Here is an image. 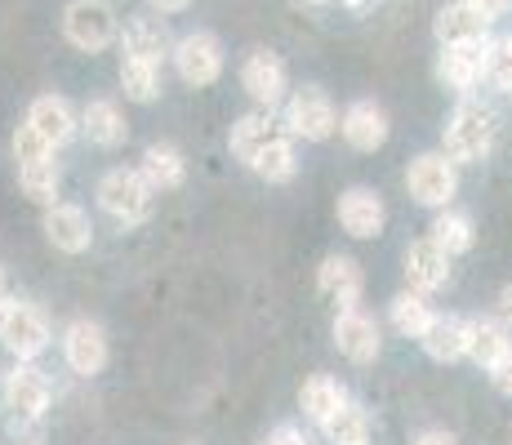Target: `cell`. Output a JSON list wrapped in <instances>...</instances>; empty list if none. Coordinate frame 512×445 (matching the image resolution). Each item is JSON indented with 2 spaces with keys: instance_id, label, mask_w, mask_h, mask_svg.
I'll use <instances>...</instances> for the list:
<instances>
[{
  "instance_id": "1",
  "label": "cell",
  "mask_w": 512,
  "mask_h": 445,
  "mask_svg": "<svg viewBox=\"0 0 512 445\" xmlns=\"http://www.w3.org/2000/svg\"><path fill=\"white\" fill-rule=\"evenodd\" d=\"M49 343H54V325H49L41 303L23 299V294H9L0 303V348L14 361H41Z\"/></svg>"
},
{
  "instance_id": "2",
  "label": "cell",
  "mask_w": 512,
  "mask_h": 445,
  "mask_svg": "<svg viewBox=\"0 0 512 445\" xmlns=\"http://www.w3.org/2000/svg\"><path fill=\"white\" fill-rule=\"evenodd\" d=\"M98 210L107 214V219L125 223V227H139L147 223V214H152V201L156 192L147 187V178L139 170H107L103 178H98Z\"/></svg>"
},
{
  "instance_id": "3",
  "label": "cell",
  "mask_w": 512,
  "mask_h": 445,
  "mask_svg": "<svg viewBox=\"0 0 512 445\" xmlns=\"http://www.w3.org/2000/svg\"><path fill=\"white\" fill-rule=\"evenodd\" d=\"M63 36L72 41L81 54H98V49L116 45L121 23H116V9L107 0H72L63 9Z\"/></svg>"
},
{
  "instance_id": "4",
  "label": "cell",
  "mask_w": 512,
  "mask_h": 445,
  "mask_svg": "<svg viewBox=\"0 0 512 445\" xmlns=\"http://www.w3.org/2000/svg\"><path fill=\"white\" fill-rule=\"evenodd\" d=\"M490 147H495V116L486 107H472L464 103L446 125V161L455 165H472V161H486Z\"/></svg>"
},
{
  "instance_id": "5",
  "label": "cell",
  "mask_w": 512,
  "mask_h": 445,
  "mask_svg": "<svg viewBox=\"0 0 512 445\" xmlns=\"http://www.w3.org/2000/svg\"><path fill=\"white\" fill-rule=\"evenodd\" d=\"M0 397H5V410L23 414V419L41 423L54 405V383L36 361H14L5 370V383H0Z\"/></svg>"
},
{
  "instance_id": "6",
  "label": "cell",
  "mask_w": 512,
  "mask_h": 445,
  "mask_svg": "<svg viewBox=\"0 0 512 445\" xmlns=\"http://www.w3.org/2000/svg\"><path fill=\"white\" fill-rule=\"evenodd\" d=\"M406 187H410V196H415L419 205H428V210H446V205L455 201V192H459V165L446 161L441 152H423V156L410 161Z\"/></svg>"
},
{
  "instance_id": "7",
  "label": "cell",
  "mask_w": 512,
  "mask_h": 445,
  "mask_svg": "<svg viewBox=\"0 0 512 445\" xmlns=\"http://www.w3.org/2000/svg\"><path fill=\"white\" fill-rule=\"evenodd\" d=\"M334 125H339L334 103L321 94L317 85L294 89V94L285 98V134L290 138H303V143H326V138L334 134Z\"/></svg>"
},
{
  "instance_id": "8",
  "label": "cell",
  "mask_w": 512,
  "mask_h": 445,
  "mask_svg": "<svg viewBox=\"0 0 512 445\" xmlns=\"http://www.w3.org/2000/svg\"><path fill=\"white\" fill-rule=\"evenodd\" d=\"M58 348H63L67 370L81 374V379H94V374H103L107 370V356H112L107 330L98 321H90V316H76V321L63 330Z\"/></svg>"
},
{
  "instance_id": "9",
  "label": "cell",
  "mask_w": 512,
  "mask_h": 445,
  "mask_svg": "<svg viewBox=\"0 0 512 445\" xmlns=\"http://www.w3.org/2000/svg\"><path fill=\"white\" fill-rule=\"evenodd\" d=\"M174 67H179V76L187 85H214L223 76V45L214 32H187L183 41H174L170 49Z\"/></svg>"
},
{
  "instance_id": "10",
  "label": "cell",
  "mask_w": 512,
  "mask_h": 445,
  "mask_svg": "<svg viewBox=\"0 0 512 445\" xmlns=\"http://www.w3.org/2000/svg\"><path fill=\"white\" fill-rule=\"evenodd\" d=\"M41 232L45 241L54 245L58 254H85L94 245V223H90V210L76 201H54L41 219Z\"/></svg>"
},
{
  "instance_id": "11",
  "label": "cell",
  "mask_w": 512,
  "mask_h": 445,
  "mask_svg": "<svg viewBox=\"0 0 512 445\" xmlns=\"http://www.w3.org/2000/svg\"><path fill=\"white\" fill-rule=\"evenodd\" d=\"M334 348L348 356L352 365H370L379 356L383 339H379V321L361 308H348L334 316Z\"/></svg>"
},
{
  "instance_id": "12",
  "label": "cell",
  "mask_w": 512,
  "mask_h": 445,
  "mask_svg": "<svg viewBox=\"0 0 512 445\" xmlns=\"http://www.w3.org/2000/svg\"><path fill=\"white\" fill-rule=\"evenodd\" d=\"M241 85H245V94L263 107V112H272V107L285 98V89H290V76H285V63L277 54L254 49V54L245 58V67H241Z\"/></svg>"
},
{
  "instance_id": "13",
  "label": "cell",
  "mask_w": 512,
  "mask_h": 445,
  "mask_svg": "<svg viewBox=\"0 0 512 445\" xmlns=\"http://www.w3.org/2000/svg\"><path fill=\"white\" fill-rule=\"evenodd\" d=\"M27 125H32L36 134L45 138L49 147H67L76 134H81V121H76V107L67 103L63 94H41L32 98V107H27Z\"/></svg>"
},
{
  "instance_id": "14",
  "label": "cell",
  "mask_w": 512,
  "mask_h": 445,
  "mask_svg": "<svg viewBox=\"0 0 512 445\" xmlns=\"http://www.w3.org/2000/svg\"><path fill=\"white\" fill-rule=\"evenodd\" d=\"M76 121H81V134L90 138V147H103V152H112V147H121L130 138V121H125L116 98H90L76 112Z\"/></svg>"
},
{
  "instance_id": "15",
  "label": "cell",
  "mask_w": 512,
  "mask_h": 445,
  "mask_svg": "<svg viewBox=\"0 0 512 445\" xmlns=\"http://www.w3.org/2000/svg\"><path fill=\"white\" fill-rule=\"evenodd\" d=\"M339 223H343V232L357 236V241H370V236H379L383 223H388L383 196L374 192V187H348V192L339 196Z\"/></svg>"
},
{
  "instance_id": "16",
  "label": "cell",
  "mask_w": 512,
  "mask_h": 445,
  "mask_svg": "<svg viewBox=\"0 0 512 445\" xmlns=\"http://www.w3.org/2000/svg\"><path fill=\"white\" fill-rule=\"evenodd\" d=\"M121 49H125V58H143V63H152V67H161L165 58H170V49H174V41H170V27L161 23V18H147V14H139V18H130V23L121 27Z\"/></svg>"
},
{
  "instance_id": "17",
  "label": "cell",
  "mask_w": 512,
  "mask_h": 445,
  "mask_svg": "<svg viewBox=\"0 0 512 445\" xmlns=\"http://www.w3.org/2000/svg\"><path fill=\"white\" fill-rule=\"evenodd\" d=\"M339 130L357 152H379V147L388 143V116H383V107L374 103V98H357V103L343 112Z\"/></svg>"
},
{
  "instance_id": "18",
  "label": "cell",
  "mask_w": 512,
  "mask_h": 445,
  "mask_svg": "<svg viewBox=\"0 0 512 445\" xmlns=\"http://www.w3.org/2000/svg\"><path fill=\"white\" fill-rule=\"evenodd\" d=\"M317 285H321V294H326V299L339 303V312H348V308H357V303H361L366 276H361L357 259H348V254H330V259L321 263V272H317Z\"/></svg>"
},
{
  "instance_id": "19",
  "label": "cell",
  "mask_w": 512,
  "mask_h": 445,
  "mask_svg": "<svg viewBox=\"0 0 512 445\" xmlns=\"http://www.w3.org/2000/svg\"><path fill=\"white\" fill-rule=\"evenodd\" d=\"M486 49L490 41H472V45H446L441 49V63H437V76H441V85H450V89H472L486 76Z\"/></svg>"
},
{
  "instance_id": "20",
  "label": "cell",
  "mask_w": 512,
  "mask_h": 445,
  "mask_svg": "<svg viewBox=\"0 0 512 445\" xmlns=\"http://www.w3.org/2000/svg\"><path fill=\"white\" fill-rule=\"evenodd\" d=\"M406 276H410V290H419V294L441 290L450 281V254L423 236V241H415L406 250Z\"/></svg>"
},
{
  "instance_id": "21",
  "label": "cell",
  "mask_w": 512,
  "mask_h": 445,
  "mask_svg": "<svg viewBox=\"0 0 512 445\" xmlns=\"http://www.w3.org/2000/svg\"><path fill=\"white\" fill-rule=\"evenodd\" d=\"M139 174L147 178V187H152V192H179V187L187 183V161H183L179 147L152 143V147L143 152Z\"/></svg>"
},
{
  "instance_id": "22",
  "label": "cell",
  "mask_w": 512,
  "mask_h": 445,
  "mask_svg": "<svg viewBox=\"0 0 512 445\" xmlns=\"http://www.w3.org/2000/svg\"><path fill=\"white\" fill-rule=\"evenodd\" d=\"M419 343L432 361H464L468 356V321L464 316H432V325L419 334Z\"/></svg>"
},
{
  "instance_id": "23",
  "label": "cell",
  "mask_w": 512,
  "mask_h": 445,
  "mask_svg": "<svg viewBox=\"0 0 512 445\" xmlns=\"http://www.w3.org/2000/svg\"><path fill=\"white\" fill-rule=\"evenodd\" d=\"M245 165H250V170L259 174V178H268V183H285V178H294V170H299V156H294V138L285 134V130H277Z\"/></svg>"
},
{
  "instance_id": "24",
  "label": "cell",
  "mask_w": 512,
  "mask_h": 445,
  "mask_svg": "<svg viewBox=\"0 0 512 445\" xmlns=\"http://www.w3.org/2000/svg\"><path fill=\"white\" fill-rule=\"evenodd\" d=\"M504 352H512V339H508V325L504 321H490V316H477L468 321V356L477 365H495Z\"/></svg>"
},
{
  "instance_id": "25",
  "label": "cell",
  "mask_w": 512,
  "mask_h": 445,
  "mask_svg": "<svg viewBox=\"0 0 512 445\" xmlns=\"http://www.w3.org/2000/svg\"><path fill=\"white\" fill-rule=\"evenodd\" d=\"M321 432H326L330 445H370L374 423H370V414L361 410L357 401H343L339 410H334L330 419L321 423Z\"/></svg>"
},
{
  "instance_id": "26",
  "label": "cell",
  "mask_w": 512,
  "mask_h": 445,
  "mask_svg": "<svg viewBox=\"0 0 512 445\" xmlns=\"http://www.w3.org/2000/svg\"><path fill=\"white\" fill-rule=\"evenodd\" d=\"M343 401H348V392H343V383L330 379V374H312V379L299 388V405L312 423H326Z\"/></svg>"
},
{
  "instance_id": "27",
  "label": "cell",
  "mask_w": 512,
  "mask_h": 445,
  "mask_svg": "<svg viewBox=\"0 0 512 445\" xmlns=\"http://www.w3.org/2000/svg\"><path fill=\"white\" fill-rule=\"evenodd\" d=\"M18 187H23V196L32 205H49L58 201V187H63V170H58V161L49 156V161H36V165H18Z\"/></svg>"
},
{
  "instance_id": "28",
  "label": "cell",
  "mask_w": 512,
  "mask_h": 445,
  "mask_svg": "<svg viewBox=\"0 0 512 445\" xmlns=\"http://www.w3.org/2000/svg\"><path fill=\"white\" fill-rule=\"evenodd\" d=\"M486 27L490 23H481L464 0H459V5H446L437 14V41L441 45H472V41H486Z\"/></svg>"
},
{
  "instance_id": "29",
  "label": "cell",
  "mask_w": 512,
  "mask_h": 445,
  "mask_svg": "<svg viewBox=\"0 0 512 445\" xmlns=\"http://www.w3.org/2000/svg\"><path fill=\"white\" fill-rule=\"evenodd\" d=\"M432 245H441V250L455 259V254H468L472 250V241H477V232H472V219L468 214H459V210H441L437 219H432V236H428Z\"/></svg>"
},
{
  "instance_id": "30",
  "label": "cell",
  "mask_w": 512,
  "mask_h": 445,
  "mask_svg": "<svg viewBox=\"0 0 512 445\" xmlns=\"http://www.w3.org/2000/svg\"><path fill=\"white\" fill-rule=\"evenodd\" d=\"M121 89L130 103H156L161 98V67L143 63V58H121Z\"/></svg>"
},
{
  "instance_id": "31",
  "label": "cell",
  "mask_w": 512,
  "mask_h": 445,
  "mask_svg": "<svg viewBox=\"0 0 512 445\" xmlns=\"http://www.w3.org/2000/svg\"><path fill=\"white\" fill-rule=\"evenodd\" d=\"M432 316L437 312H432L428 294H419V290H406L392 299V325H397V334H406V339H419L432 325Z\"/></svg>"
},
{
  "instance_id": "32",
  "label": "cell",
  "mask_w": 512,
  "mask_h": 445,
  "mask_svg": "<svg viewBox=\"0 0 512 445\" xmlns=\"http://www.w3.org/2000/svg\"><path fill=\"white\" fill-rule=\"evenodd\" d=\"M281 125H272V116H263V112H250V116H241V121L232 125V152L241 156V161H250L254 152H259L263 143H268L272 134H277Z\"/></svg>"
},
{
  "instance_id": "33",
  "label": "cell",
  "mask_w": 512,
  "mask_h": 445,
  "mask_svg": "<svg viewBox=\"0 0 512 445\" xmlns=\"http://www.w3.org/2000/svg\"><path fill=\"white\" fill-rule=\"evenodd\" d=\"M9 152H14L18 165H36V161H49V156H54V147H49L45 138L23 121V125L14 130V138H9Z\"/></svg>"
},
{
  "instance_id": "34",
  "label": "cell",
  "mask_w": 512,
  "mask_h": 445,
  "mask_svg": "<svg viewBox=\"0 0 512 445\" xmlns=\"http://www.w3.org/2000/svg\"><path fill=\"white\" fill-rule=\"evenodd\" d=\"M481 81H490L499 94H508V89H512V36H508V41H490V49H486V76H481Z\"/></svg>"
},
{
  "instance_id": "35",
  "label": "cell",
  "mask_w": 512,
  "mask_h": 445,
  "mask_svg": "<svg viewBox=\"0 0 512 445\" xmlns=\"http://www.w3.org/2000/svg\"><path fill=\"white\" fill-rule=\"evenodd\" d=\"M464 5L481 18V23H495V18H504V14H508L512 0H464Z\"/></svg>"
},
{
  "instance_id": "36",
  "label": "cell",
  "mask_w": 512,
  "mask_h": 445,
  "mask_svg": "<svg viewBox=\"0 0 512 445\" xmlns=\"http://www.w3.org/2000/svg\"><path fill=\"white\" fill-rule=\"evenodd\" d=\"M490 383H495V392L512 397V352H504L495 365H490Z\"/></svg>"
},
{
  "instance_id": "37",
  "label": "cell",
  "mask_w": 512,
  "mask_h": 445,
  "mask_svg": "<svg viewBox=\"0 0 512 445\" xmlns=\"http://www.w3.org/2000/svg\"><path fill=\"white\" fill-rule=\"evenodd\" d=\"M268 445H308V437H303L299 428H290V423H285V428L272 432V441H268Z\"/></svg>"
},
{
  "instance_id": "38",
  "label": "cell",
  "mask_w": 512,
  "mask_h": 445,
  "mask_svg": "<svg viewBox=\"0 0 512 445\" xmlns=\"http://www.w3.org/2000/svg\"><path fill=\"white\" fill-rule=\"evenodd\" d=\"M147 5H152L156 14H183V9L192 5V0H147Z\"/></svg>"
},
{
  "instance_id": "39",
  "label": "cell",
  "mask_w": 512,
  "mask_h": 445,
  "mask_svg": "<svg viewBox=\"0 0 512 445\" xmlns=\"http://www.w3.org/2000/svg\"><path fill=\"white\" fill-rule=\"evenodd\" d=\"M415 445H459V441L450 437V432H423V437H419Z\"/></svg>"
},
{
  "instance_id": "40",
  "label": "cell",
  "mask_w": 512,
  "mask_h": 445,
  "mask_svg": "<svg viewBox=\"0 0 512 445\" xmlns=\"http://www.w3.org/2000/svg\"><path fill=\"white\" fill-rule=\"evenodd\" d=\"M499 316H504V325L512 330V285H504V294H499Z\"/></svg>"
},
{
  "instance_id": "41",
  "label": "cell",
  "mask_w": 512,
  "mask_h": 445,
  "mask_svg": "<svg viewBox=\"0 0 512 445\" xmlns=\"http://www.w3.org/2000/svg\"><path fill=\"white\" fill-rule=\"evenodd\" d=\"M5 299H9V272L0 267V303H5Z\"/></svg>"
},
{
  "instance_id": "42",
  "label": "cell",
  "mask_w": 512,
  "mask_h": 445,
  "mask_svg": "<svg viewBox=\"0 0 512 445\" xmlns=\"http://www.w3.org/2000/svg\"><path fill=\"white\" fill-rule=\"evenodd\" d=\"M303 5H321V0H303Z\"/></svg>"
},
{
  "instance_id": "43",
  "label": "cell",
  "mask_w": 512,
  "mask_h": 445,
  "mask_svg": "<svg viewBox=\"0 0 512 445\" xmlns=\"http://www.w3.org/2000/svg\"><path fill=\"white\" fill-rule=\"evenodd\" d=\"M348 5H361V0H348Z\"/></svg>"
}]
</instances>
